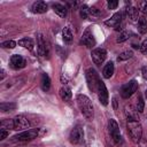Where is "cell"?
I'll return each mask as SVG.
<instances>
[{"label":"cell","mask_w":147,"mask_h":147,"mask_svg":"<svg viewBox=\"0 0 147 147\" xmlns=\"http://www.w3.org/2000/svg\"><path fill=\"white\" fill-rule=\"evenodd\" d=\"M76 100H77V103H78V107H79L82 114L87 119H92L94 116V110H93V106H92L91 100L85 94H78Z\"/></svg>","instance_id":"cell-1"},{"label":"cell","mask_w":147,"mask_h":147,"mask_svg":"<svg viewBox=\"0 0 147 147\" xmlns=\"http://www.w3.org/2000/svg\"><path fill=\"white\" fill-rule=\"evenodd\" d=\"M140 146H141V147H147V139L140 140Z\"/></svg>","instance_id":"cell-37"},{"label":"cell","mask_w":147,"mask_h":147,"mask_svg":"<svg viewBox=\"0 0 147 147\" xmlns=\"http://www.w3.org/2000/svg\"><path fill=\"white\" fill-rule=\"evenodd\" d=\"M108 129H109V133H110L111 139L115 142V145H117V146L122 145L123 144V138L121 136L118 124H117V122L115 119H113V118L109 119V122H108Z\"/></svg>","instance_id":"cell-4"},{"label":"cell","mask_w":147,"mask_h":147,"mask_svg":"<svg viewBox=\"0 0 147 147\" xmlns=\"http://www.w3.org/2000/svg\"><path fill=\"white\" fill-rule=\"evenodd\" d=\"M41 88L44 91H48L51 88V78L47 74L41 75Z\"/></svg>","instance_id":"cell-22"},{"label":"cell","mask_w":147,"mask_h":147,"mask_svg":"<svg viewBox=\"0 0 147 147\" xmlns=\"http://www.w3.org/2000/svg\"><path fill=\"white\" fill-rule=\"evenodd\" d=\"M14 121V130L17 131H25L30 129V122L29 119L23 115H17L13 118Z\"/></svg>","instance_id":"cell-6"},{"label":"cell","mask_w":147,"mask_h":147,"mask_svg":"<svg viewBox=\"0 0 147 147\" xmlns=\"http://www.w3.org/2000/svg\"><path fill=\"white\" fill-rule=\"evenodd\" d=\"M144 106H145V103H144V100H142L141 95H138V99H137V111L141 113L144 110Z\"/></svg>","instance_id":"cell-29"},{"label":"cell","mask_w":147,"mask_h":147,"mask_svg":"<svg viewBox=\"0 0 147 147\" xmlns=\"http://www.w3.org/2000/svg\"><path fill=\"white\" fill-rule=\"evenodd\" d=\"M133 56V52L130 49V51H124V52H122L118 56H117V61L118 62H122V61H126V60H129V59H131Z\"/></svg>","instance_id":"cell-24"},{"label":"cell","mask_w":147,"mask_h":147,"mask_svg":"<svg viewBox=\"0 0 147 147\" xmlns=\"http://www.w3.org/2000/svg\"><path fill=\"white\" fill-rule=\"evenodd\" d=\"M114 70H115V67H114V62L109 61L107 62V64L103 67V70H102V76L106 78V79H109L113 75H114Z\"/></svg>","instance_id":"cell-16"},{"label":"cell","mask_w":147,"mask_h":147,"mask_svg":"<svg viewBox=\"0 0 147 147\" xmlns=\"http://www.w3.org/2000/svg\"><path fill=\"white\" fill-rule=\"evenodd\" d=\"M83 139H84V130H83V127L79 126V125L75 126V127L70 131V134H69V140H70V142L77 145V144L82 142Z\"/></svg>","instance_id":"cell-9"},{"label":"cell","mask_w":147,"mask_h":147,"mask_svg":"<svg viewBox=\"0 0 147 147\" xmlns=\"http://www.w3.org/2000/svg\"><path fill=\"white\" fill-rule=\"evenodd\" d=\"M47 3L44 2V1H37L32 5L31 9L33 13H38V14H42V13H46L47 11Z\"/></svg>","instance_id":"cell-15"},{"label":"cell","mask_w":147,"mask_h":147,"mask_svg":"<svg viewBox=\"0 0 147 147\" xmlns=\"http://www.w3.org/2000/svg\"><path fill=\"white\" fill-rule=\"evenodd\" d=\"M8 134H9V132H8L6 129H3V127L0 129V140L6 139V138L8 137Z\"/></svg>","instance_id":"cell-34"},{"label":"cell","mask_w":147,"mask_h":147,"mask_svg":"<svg viewBox=\"0 0 147 147\" xmlns=\"http://www.w3.org/2000/svg\"><path fill=\"white\" fill-rule=\"evenodd\" d=\"M25 64H26V61L22 55H18V54L11 55V57H10V67L13 69H16V70L17 69H22V68L25 67Z\"/></svg>","instance_id":"cell-12"},{"label":"cell","mask_w":147,"mask_h":147,"mask_svg":"<svg viewBox=\"0 0 147 147\" xmlns=\"http://www.w3.org/2000/svg\"><path fill=\"white\" fill-rule=\"evenodd\" d=\"M60 96H61V99H62L63 101H69V100L71 99V96H72L71 90H70L69 87H67V86L61 87V88H60Z\"/></svg>","instance_id":"cell-20"},{"label":"cell","mask_w":147,"mask_h":147,"mask_svg":"<svg viewBox=\"0 0 147 147\" xmlns=\"http://www.w3.org/2000/svg\"><path fill=\"white\" fill-rule=\"evenodd\" d=\"M17 44H18L20 46H22V47L29 49V51H33V47H34V42H33V40H32L31 38H23V39L18 40Z\"/></svg>","instance_id":"cell-18"},{"label":"cell","mask_w":147,"mask_h":147,"mask_svg":"<svg viewBox=\"0 0 147 147\" xmlns=\"http://www.w3.org/2000/svg\"><path fill=\"white\" fill-rule=\"evenodd\" d=\"M15 46H16V42L14 40H6V41L1 42L2 48H14Z\"/></svg>","instance_id":"cell-30"},{"label":"cell","mask_w":147,"mask_h":147,"mask_svg":"<svg viewBox=\"0 0 147 147\" xmlns=\"http://www.w3.org/2000/svg\"><path fill=\"white\" fill-rule=\"evenodd\" d=\"M122 23V13H115L109 20L105 21V24L107 26H110V28H116L117 25H119Z\"/></svg>","instance_id":"cell-14"},{"label":"cell","mask_w":147,"mask_h":147,"mask_svg":"<svg viewBox=\"0 0 147 147\" xmlns=\"http://www.w3.org/2000/svg\"><path fill=\"white\" fill-rule=\"evenodd\" d=\"M40 134H42V129H29V130L17 133L13 138L17 141H30V140L36 139Z\"/></svg>","instance_id":"cell-3"},{"label":"cell","mask_w":147,"mask_h":147,"mask_svg":"<svg viewBox=\"0 0 147 147\" xmlns=\"http://www.w3.org/2000/svg\"><path fill=\"white\" fill-rule=\"evenodd\" d=\"M141 74H142V77L147 80V65L142 67V69H141Z\"/></svg>","instance_id":"cell-36"},{"label":"cell","mask_w":147,"mask_h":147,"mask_svg":"<svg viewBox=\"0 0 147 147\" xmlns=\"http://www.w3.org/2000/svg\"><path fill=\"white\" fill-rule=\"evenodd\" d=\"M145 96H146V99H147V90L145 91Z\"/></svg>","instance_id":"cell-39"},{"label":"cell","mask_w":147,"mask_h":147,"mask_svg":"<svg viewBox=\"0 0 147 147\" xmlns=\"http://www.w3.org/2000/svg\"><path fill=\"white\" fill-rule=\"evenodd\" d=\"M107 5H108V8L109 9H116L117 6H118V1L117 0H109Z\"/></svg>","instance_id":"cell-33"},{"label":"cell","mask_w":147,"mask_h":147,"mask_svg":"<svg viewBox=\"0 0 147 147\" xmlns=\"http://www.w3.org/2000/svg\"><path fill=\"white\" fill-rule=\"evenodd\" d=\"M80 42L83 45H85L86 47H88V48H91V47H93L95 45V39H94V37H93V34H92V32H91L90 29H86L84 31V33L82 36Z\"/></svg>","instance_id":"cell-13"},{"label":"cell","mask_w":147,"mask_h":147,"mask_svg":"<svg viewBox=\"0 0 147 147\" xmlns=\"http://www.w3.org/2000/svg\"><path fill=\"white\" fill-rule=\"evenodd\" d=\"M37 52H38V55L41 57L48 56V47H47L46 40L40 33L37 34Z\"/></svg>","instance_id":"cell-11"},{"label":"cell","mask_w":147,"mask_h":147,"mask_svg":"<svg viewBox=\"0 0 147 147\" xmlns=\"http://www.w3.org/2000/svg\"><path fill=\"white\" fill-rule=\"evenodd\" d=\"M88 9H90V7L86 6V5H83V6L80 7V9H79V15H80L82 18H87V16H88Z\"/></svg>","instance_id":"cell-27"},{"label":"cell","mask_w":147,"mask_h":147,"mask_svg":"<svg viewBox=\"0 0 147 147\" xmlns=\"http://www.w3.org/2000/svg\"><path fill=\"white\" fill-rule=\"evenodd\" d=\"M140 49H141V52H142L145 55H147V39H145V40L141 42Z\"/></svg>","instance_id":"cell-35"},{"label":"cell","mask_w":147,"mask_h":147,"mask_svg":"<svg viewBox=\"0 0 147 147\" xmlns=\"http://www.w3.org/2000/svg\"><path fill=\"white\" fill-rule=\"evenodd\" d=\"M129 38H130V32H129V31H122V32L119 33V36L117 37L116 42H123V41L127 40Z\"/></svg>","instance_id":"cell-26"},{"label":"cell","mask_w":147,"mask_h":147,"mask_svg":"<svg viewBox=\"0 0 147 147\" xmlns=\"http://www.w3.org/2000/svg\"><path fill=\"white\" fill-rule=\"evenodd\" d=\"M126 127H127V133L131 138V140L134 144L140 142L141 138H142V126L139 123V121H134V119H127L126 123Z\"/></svg>","instance_id":"cell-2"},{"label":"cell","mask_w":147,"mask_h":147,"mask_svg":"<svg viewBox=\"0 0 147 147\" xmlns=\"http://www.w3.org/2000/svg\"><path fill=\"white\" fill-rule=\"evenodd\" d=\"M96 92H98V96H99L100 102H101L103 106H107V105H108V101H109V95H108L107 87H106V85H105V83H103L102 80H100V82L98 83Z\"/></svg>","instance_id":"cell-10"},{"label":"cell","mask_w":147,"mask_h":147,"mask_svg":"<svg viewBox=\"0 0 147 147\" xmlns=\"http://www.w3.org/2000/svg\"><path fill=\"white\" fill-rule=\"evenodd\" d=\"M1 127H3V129H11V130H14V121H13V119L2 121V122H1Z\"/></svg>","instance_id":"cell-28"},{"label":"cell","mask_w":147,"mask_h":147,"mask_svg":"<svg viewBox=\"0 0 147 147\" xmlns=\"http://www.w3.org/2000/svg\"><path fill=\"white\" fill-rule=\"evenodd\" d=\"M86 80H87V85L88 88L91 91H96L98 87V83L100 82V78L96 74V71L93 68H88L86 70Z\"/></svg>","instance_id":"cell-5"},{"label":"cell","mask_w":147,"mask_h":147,"mask_svg":"<svg viewBox=\"0 0 147 147\" xmlns=\"http://www.w3.org/2000/svg\"><path fill=\"white\" fill-rule=\"evenodd\" d=\"M52 7H53L54 13L57 14L60 17H64L67 15V7L63 6L62 3H53Z\"/></svg>","instance_id":"cell-17"},{"label":"cell","mask_w":147,"mask_h":147,"mask_svg":"<svg viewBox=\"0 0 147 147\" xmlns=\"http://www.w3.org/2000/svg\"><path fill=\"white\" fill-rule=\"evenodd\" d=\"M62 39L65 44H70L72 41V33H71V30L68 26H65L62 30Z\"/></svg>","instance_id":"cell-21"},{"label":"cell","mask_w":147,"mask_h":147,"mask_svg":"<svg viewBox=\"0 0 147 147\" xmlns=\"http://www.w3.org/2000/svg\"><path fill=\"white\" fill-rule=\"evenodd\" d=\"M126 13H127V17L130 18V21L136 22L139 20V11L136 7H129L126 9Z\"/></svg>","instance_id":"cell-19"},{"label":"cell","mask_w":147,"mask_h":147,"mask_svg":"<svg viewBox=\"0 0 147 147\" xmlns=\"http://www.w3.org/2000/svg\"><path fill=\"white\" fill-rule=\"evenodd\" d=\"M139 10L144 16L147 15V1H140L139 2Z\"/></svg>","instance_id":"cell-31"},{"label":"cell","mask_w":147,"mask_h":147,"mask_svg":"<svg viewBox=\"0 0 147 147\" xmlns=\"http://www.w3.org/2000/svg\"><path fill=\"white\" fill-rule=\"evenodd\" d=\"M138 31L141 34H145L147 32V21L145 17H139L138 20Z\"/></svg>","instance_id":"cell-23"},{"label":"cell","mask_w":147,"mask_h":147,"mask_svg":"<svg viewBox=\"0 0 147 147\" xmlns=\"http://www.w3.org/2000/svg\"><path fill=\"white\" fill-rule=\"evenodd\" d=\"M5 75H6V74H5V70L1 69V77H0V80H2V79L5 78Z\"/></svg>","instance_id":"cell-38"},{"label":"cell","mask_w":147,"mask_h":147,"mask_svg":"<svg viewBox=\"0 0 147 147\" xmlns=\"http://www.w3.org/2000/svg\"><path fill=\"white\" fill-rule=\"evenodd\" d=\"M91 56H92V61L94 62V64L100 67L105 62V60L107 57V51L105 48H100V47L95 48V49H93L91 52Z\"/></svg>","instance_id":"cell-7"},{"label":"cell","mask_w":147,"mask_h":147,"mask_svg":"<svg viewBox=\"0 0 147 147\" xmlns=\"http://www.w3.org/2000/svg\"><path fill=\"white\" fill-rule=\"evenodd\" d=\"M88 15H91V16H93V17H99V16L101 15V13H100V10H99L96 7H90V9H88Z\"/></svg>","instance_id":"cell-32"},{"label":"cell","mask_w":147,"mask_h":147,"mask_svg":"<svg viewBox=\"0 0 147 147\" xmlns=\"http://www.w3.org/2000/svg\"><path fill=\"white\" fill-rule=\"evenodd\" d=\"M16 103H14V102H2L1 105H0V109H1V111H10V110H14V109H16Z\"/></svg>","instance_id":"cell-25"},{"label":"cell","mask_w":147,"mask_h":147,"mask_svg":"<svg viewBox=\"0 0 147 147\" xmlns=\"http://www.w3.org/2000/svg\"><path fill=\"white\" fill-rule=\"evenodd\" d=\"M137 90H138V83H137V80L132 79V80H130L127 84H125V85L122 87V90H121V95H122L123 99H129Z\"/></svg>","instance_id":"cell-8"}]
</instances>
